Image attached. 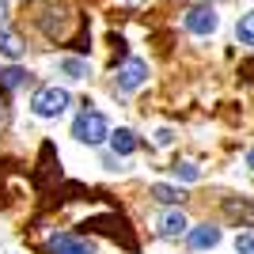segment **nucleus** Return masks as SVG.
Masks as SVG:
<instances>
[{
  "label": "nucleus",
  "instance_id": "1",
  "mask_svg": "<svg viewBox=\"0 0 254 254\" xmlns=\"http://www.w3.org/2000/svg\"><path fill=\"white\" fill-rule=\"evenodd\" d=\"M68 103H72V95L64 91V87H38L31 99V114L42 118V122H53V118H61L64 110H68Z\"/></svg>",
  "mask_w": 254,
  "mask_h": 254
},
{
  "label": "nucleus",
  "instance_id": "2",
  "mask_svg": "<svg viewBox=\"0 0 254 254\" xmlns=\"http://www.w3.org/2000/svg\"><path fill=\"white\" fill-rule=\"evenodd\" d=\"M72 137L80 140V144H87V148H95V144H103V140L110 137V122H106L99 110H84V114H76V122H72Z\"/></svg>",
  "mask_w": 254,
  "mask_h": 254
},
{
  "label": "nucleus",
  "instance_id": "3",
  "mask_svg": "<svg viewBox=\"0 0 254 254\" xmlns=\"http://www.w3.org/2000/svg\"><path fill=\"white\" fill-rule=\"evenodd\" d=\"M144 80H148V61H140V57L122 61V64H118V72H114V87H118V91H137Z\"/></svg>",
  "mask_w": 254,
  "mask_h": 254
},
{
  "label": "nucleus",
  "instance_id": "4",
  "mask_svg": "<svg viewBox=\"0 0 254 254\" xmlns=\"http://www.w3.org/2000/svg\"><path fill=\"white\" fill-rule=\"evenodd\" d=\"M182 27H186L190 34H212L216 27H220V15H216L212 4H197V8H190L186 15H182Z\"/></svg>",
  "mask_w": 254,
  "mask_h": 254
},
{
  "label": "nucleus",
  "instance_id": "5",
  "mask_svg": "<svg viewBox=\"0 0 254 254\" xmlns=\"http://www.w3.org/2000/svg\"><path fill=\"white\" fill-rule=\"evenodd\" d=\"M50 251L53 254H95V247L87 243V239H76V235H53L50 239Z\"/></svg>",
  "mask_w": 254,
  "mask_h": 254
},
{
  "label": "nucleus",
  "instance_id": "6",
  "mask_svg": "<svg viewBox=\"0 0 254 254\" xmlns=\"http://www.w3.org/2000/svg\"><path fill=\"white\" fill-rule=\"evenodd\" d=\"M224 212H228L232 220L251 224V228H254V201H251V197H228V201H224Z\"/></svg>",
  "mask_w": 254,
  "mask_h": 254
},
{
  "label": "nucleus",
  "instance_id": "7",
  "mask_svg": "<svg viewBox=\"0 0 254 254\" xmlns=\"http://www.w3.org/2000/svg\"><path fill=\"white\" fill-rule=\"evenodd\" d=\"M110 148H114V156H133L137 152V133L133 129H110Z\"/></svg>",
  "mask_w": 254,
  "mask_h": 254
},
{
  "label": "nucleus",
  "instance_id": "8",
  "mask_svg": "<svg viewBox=\"0 0 254 254\" xmlns=\"http://www.w3.org/2000/svg\"><path fill=\"white\" fill-rule=\"evenodd\" d=\"M23 53H27L23 38H19L15 31H8V27H0V57H8V61H19Z\"/></svg>",
  "mask_w": 254,
  "mask_h": 254
},
{
  "label": "nucleus",
  "instance_id": "9",
  "mask_svg": "<svg viewBox=\"0 0 254 254\" xmlns=\"http://www.w3.org/2000/svg\"><path fill=\"white\" fill-rule=\"evenodd\" d=\"M186 228H190V224H186V216H182L179 209H167V212L156 220V232H159V235H182Z\"/></svg>",
  "mask_w": 254,
  "mask_h": 254
},
{
  "label": "nucleus",
  "instance_id": "10",
  "mask_svg": "<svg viewBox=\"0 0 254 254\" xmlns=\"http://www.w3.org/2000/svg\"><path fill=\"white\" fill-rule=\"evenodd\" d=\"M220 243V228H212V224H201V228H193L190 232V247L193 251H209V247Z\"/></svg>",
  "mask_w": 254,
  "mask_h": 254
},
{
  "label": "nucleus",
  "instance_id": "11",
  "mask_svg": "<svg viewBox=\"0 0 254 254\" xmlns=\"http://www.w3.org/2000/svg\"><path fill=\"white\" fill-rule=\"evenodd\" d=\"M57 68H61L68 80H87V76H91V64H87L84 57H61Z\"/></svg>",
  "mask_w": 254,
  "mask_h": 254
},
{
  "label": "nucleus",
  "instance_id": "12",
  "mask_svg": "<svg viewBox=\"0 0 254 254\" xmlns=\"http://www.w3.org/2000/svg\"><path fill=\"white\" fill-rule=\"evenodd\" d=\"M152 197H156V201H163V205H179L182 197H186V193H182L179 186H167V182H156V186H152Z\"/></svg>",
  "mask_w": 254,
  "mask_h": 254
},
{
  "label": "nucleus",
  "instance_id": "13",
  "mask_svg": "<svg viewBox=\"0 0 254 254\" xmlns=\"http://www.w3.org/2000/svg\"><path fill=\"white\" fill-rule=\"evenodd\" d=\"M235 38L243 46H254V11H247L243 19H239V27H235Z\"/></svg>",
  "mask_w": 254,
  "mask_h": 254
},
{
  "label": "nucleus",
  "instance_id": "14",
  "mask_svg": "<svg viewBox=\"0 0 254 254\" xmlns=\"http://www.w3.org/2000/svg\"><path fill=\"white\" fill-rule=\"evenodd\" d=\"M175 179H182V182H197L201 179V167H197V163H175Z\"/></svg>",
  "mask_w": 254,
  "mask_h": 254
},
{
  "label": "nucleus",
  "instance_id": "15",
  "mask_svg": "<svg viewBox=\"0 0 254 254\" xmlns=\"http://www.w3.org/2000/svg\"><path fill=\"white\" fill-rule=\"evenodd\" d=\"M23 80H27V72H23V68H15V64H11V68H4V72H0V84H4V87H19Z\"/></svg>",
  "mask_w": 254,
  "mask_h": 254
},
{
  "label": "nucleus",
  "instance_id": "16",
  "mask_svg": "<svg viewBox=\"0 0 254 254\" xmlns=\"http://www.w3.org/2000/svg\"><path fill=\"white\" fill-rule=\"evenodd\" d=\"M235 254H254V232L235 235Z\"/></svg>",
  "mask_w": 254,
  "mask_h": 254
},
{
  "label": "nucleus",
  "instance_id": "17",
  "mask_svg": "<svg viewBox=\"0 0 254 254\" xmlns=\"http://www.w3.org/2000/svg\"><path fill=\"white\" fill-rule=\"evenodd\" d=\"M171 140H175V133H171V129H159V133H156V144H159V148H167Z\"/></svg>",
  "mask_w": 254,
  "mask_h": 254
},
{
  "label": "nucleus",
  "instance_id": "18",
  "mask_svg": "<svg viewBox=\"0 0 254 254\" xmlns=\"http://www.w3.org/2000/svg\"><path fill=\"white\" fill-rule=\"evenodd\" d=\"M0 27H8V4L0 0Z\"/></svg>",
  "mask_w": 254,
  "mask_h": 254
},
{
  "label": "nucleus",
  "instance_id": "19",
  "mask_svg": "<svg viewBox=\"0 0 254 254\" xmlns=\"http://www.w3.org/2000/svg\"><path fill=\"white\" fill-rule=\"evenodd\" d=\"M247 167H254V148H251V152H247Z\"/></svg>",
  "mask_w": 254,
  "mask_h": 254
},
{
  "label": "nucleus",
  "instance_id": "20",
  "mask_svg": "<svg viewBox=\"0 0 254 254\" xmlns=\"http://www.w3.org/2000/svg\"><path fill=\"white\" fill-rule=\"evenodd\" d=\"M8 254H19V251H8Z\"/></svg>",
  "mask_w": 254,
  "mask_h": 254
},
{
  "label": "nucleus",
  "instance_id": "21",
  "mask_svg": "<svg viewBox=\"0 0 254 254\" xmlns=\"http://www.w3.org/2000/svg\"><path fill=\"white\" fill-rule=\"evenodd\" d=\"M133 4H137V0H133Z\"/></svg>",
  "mask_w": 254,
  "mask_h": 254
}]
</instances>
